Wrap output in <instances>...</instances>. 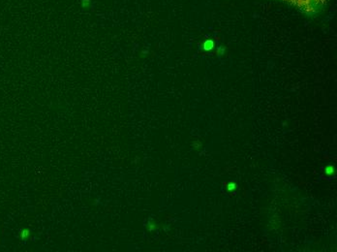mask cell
Segmentation results:
<instances>
[{
    "label": "cell",
    "mask_w": 337,
    "mask_h": 252,
    "mask_svg": "<svg viewBox=\"0 0 337 252\" xmlns=\"http://www.w3.org/2000/svg\"><path fill=\"white\" fill-rule=\"evenodd\" d=\"M212 47H213V43H212V41H206L205 43V50H211Z\"/></svg>",
    "instance_id": "8992f818"
},
{
    "label": "cell",
    "mask_w": 337,
    "mask_h": 252,
    "mask_svg": "<svg viewBox=\"0 0 337 252\" xmlns=\"http://www.w3.org/2000/svg\"><path fill=\"white\" fill-rule=\"evenodd\" d=\"M81 6L83 9H89L91 8V0H81Z\"/></svg>",
    "instance_id": "277c9868"
},
{
    "label": "cell",
    "mask_w": 337,
    "mask_h": 252,
    "mask_svg": "<svg viewBox=\"0 0 337 252\" xmlns=\"http://www.w3.org/2000/svg\"><path fill=\"white\" fill-rule=\"evenodd\" d=\"M146 229H147L148 232H154V231H157V229H158L157 223H156V222L153 219L149 220L147 225H146Z\"/></svg>",
    "instance_id": "3957f363"
},
{
    "label": "cell",
    "mask_w": 337,
    "mask_h": 252,
    "mask_svg": "<svg viewBox=\"0 0 337 252\" xmlns=\"http://www.w3.org/2000/svg\"><path fill=\"white\" fill-rule=\"evenodd\" d=\"M323 172H325V175L326 177H333L334 175H335V173H336V169H335V167H334L333 165H328V166H325V169H323Z\"/></svg>",
    "instance_id": "6da1fadb"
},
{
    "label": "cell",
    "mask_w": 337,
    "mask_h": 252,
    "mask_svg": "<svg viewBox=\"0 0 337 252\" xmlns=\"http://www.w3.org/2000/svg\"><path fill=\"white\" fill-rule=\"evenodd\" d=\"M193 147H194L195 149H199L200 147H201V144L200 142H199V141H196V142L193 144Z\"/></svg>",
    "instance_id": "52a82bcc"
},
{
    "label": "cell",
    "mask_w": 337,
    "mask_h": 252,
    "mask_svg": "<svg viewBox=\"0 0 337 252\" xmlns=\"http://www.w3.org/2000/svg\"><path fill=\"white\" fill-rule=\"evenodd\" d=\"M30 237H31V232H30V230H28V229H22V231H20V238H22V240L26 241L27 240H29V238H30Z\"/></svg>",
    "instance_id": "7a4b0ae2"
},
{
    "label": "cell",
    "mask_w": 337,
    "mask_h": 252,
    "mask_svg": "<svg viewBox=\"0 0 337 252\" xmlns=\"http://www.w3.org/2000/svg\"><path fill=\"white\" fill-rule=\"evenodd\" d=\"M237 183H235V182H229V183L227 184V190L229 191V192H233L235 189H237Z\"/></svg>",
    "instance_id": "5b68a950"
}]
</instances>
